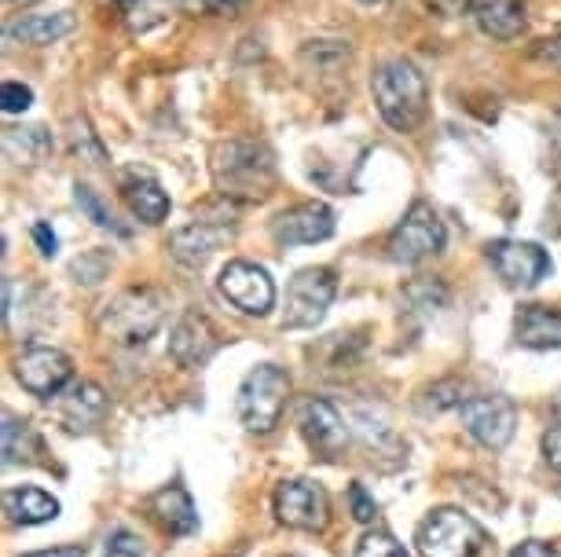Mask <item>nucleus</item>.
<instances>
[{"instance_id": "nucleus-1", "label": "nucleus", "mask_w": 561, "mask_h": 557, "mask_svg": "<svg viewBox=\"0 0 561 557\" xmlns=\"http://www.w3.org/2000/svg\"><path fill=\"white\" fill-rule=\"evenodd\" d=\"M209 170L225 202H264L275 187V158L261 140L217 143Z\"/></svg>"}, {"instance_id": "nucleus-2", "label": "nucleus", "mask_w": 561, "mask_h": 557, "mask_svg": "<svg viewBox=\"0 0 561 557\" xmlns=\"http://www.w3.org/2000/svg\"><path fill=\"white\" fill-rule=\"evenodd\" d=\"M370 92H375L378 114H382L389 129L415 132L422 118H426L430 89L422 70L411 59H386L370 78Z\"/></svg>"}, {"instance_id": "nucleus-3", "label": "nucleus", "mask_w": 561, "mask_h": 557, "mask_svg": "<svg viewBox=\"0 0 561 557\" xmlns=\"http://www.w3.org/2000/svg\"><path fill=\"white\" fill-rule=\"evenodd\" d=\"M165 293L154 287H133L122 290L100 309L96 327L118 345H144L154 338L158 327L165 323Z\"/></svg>"}, {"instance_id": "nucleus-4", "label": "nucleus", "mask_w": 561, "mask_h": 557, "mask_svg": "<svg viewBox=\"0 0 561 557\" xmlns=\"http://www.w3.org/2000/svg\"><path fill=\"white\" fill-rule=\"evenodd\" d=\"M290 396V378L283 367L275 363H261L242 378L239 396H236V411L239 422L247 426V433H272L283 418V407H287Z\"/></svg>"}, {"instance_id": "nucleus-5", "label": "nucleus", "mask_w": 561, "mask_h": 557, "mask_svg": "<svg viewBox=\"0 0 561 557\" xmlns=\"http://www.w3.org/2000/svg\"><path fill=\"white\" fill-rule=\"evenodd\" d=\"M415 543L422 557H478L489 543V532L470 513L440 507L419 524Z\"/></svg>"}, {"instance_id": "nucleus-6", "label": "nucleus", "mask_w": 561, "mask_h": 557, "mask_svg": "<svg viewBox=\"0 0 561 557\" xmlns=\"http://www.w3.org/2000/svg\"><path fill=\"white\" fill-rule=\"evenodd\" d=\"M337 279L331 268H301L287 287V309H283V330L316 327L331 309Z\"/></svg>"}, {"instance_id": "nucleus-7", "label": "nucleus", "mask_w": 561, "mask_h": 557, "mask_svg": "<svg viewBox=\"0 0 561 557\" xmlns=\"http://www.w3.org/2000/svg\"><path fill=\"white\" fill-rule=\"evenodd\" d=\"M444 250V220L430 202H415L389 235V257L397 265H419L426 257H437Z\"/></svg>"}, {"instance_id": "nucleus-8", "label": "nucleus", "mask_w": 561, "mask_h": 557, "mask_svg": "<svg viewBox=\"0 0 561 557\" xmlns=\"http://www.w3.org/2000/svg\"><path fill=\"white\" fill-rule=\"evenodd\" d=\"M275 518L287 529H298V532H323L331 524V499H327L323 485L316 480H305V477H294V480H283L275 488Z\"/></svg>"}, {"instance_id": "nucleus-9", "label": "nucleus", "mask_w": 561, "mask_h": 557, "mask_svg": "<svg viewBox=\"0 0 561 557\" xmlns=\"http://www.w3.org/2000/svg\"><path fill=\"white\" fill-rule=\"evenodd\" d=\"M459 415H462L466 433L489 451H503L517 433V407L514 401H506L500 393L470 396V401L459 407Z\"/></svg>"}, {"instance_id": "nucleus-10", "label": "nucleus", "mask_w": 561, "mask_h": 557, "mask_svg": "<svg viewBox=\"0 0 561 557\" xmlns=\"http://www.w3.org/2000/svg\"><path fill=\"white\" fill-rule=\"evenodd\" d=\"M217 290L228 304H236L242 315H268L275 309V282L261 265L250 260H228L217 276Z\"/></svg>"}, {"instance_id": "nucleus-11", "label": "nucleus", "mask_w": 561, "mask_h": 557, "mask_svg": "<svg viewBox=\"0 0 561 557\" xmlns=\"http://www.w3.org/2000/svg\"><path fill=\"white\" fill-rule=\"evenodd\" d=\"M489 260H492L495 276L514 290H528V287H536L539 279L550 276L547 250L536 243H522V239H500V243H489Z\"/></svg>"}, {"instance_id": "nucleus-12", "label": "nucleus", "mask_w": 561, "mask_h": 557, "mask_svg": "<svg viewBox=\"0 0 561 557\" xmlns=\"http://www.w3.org/2000/svg\"><path fill=\"white\" fill-rule=\"evenodd\" d=\"M15 378H19V385H23L26 393L41 396V401H51V396H59L62 388L70 385L73 363H70L67 352L48 349V345H34V349L19 352Z\"/></svg>"}, {"instance_id": "nucleus-13", "label": "nucleus", "mask_w": 561, "mask_h": 557, "mask_svg": "<svg viewBox=\"0 0 561 557\" xmlns=\"http://www.w3.org/2000/svg\"><path fill=\"white\" fill-rule=\"evenodd\" d=\"M298 426H301V437L309 440L323 459L342 455L348 444L342 411H337L331 401H323V396H305V401H298Z\"/></svg>"}, {"instance_id": "nucleus-14", "label": "nucleus", "mask_w": 561, "mask_h": 557, "mask_svg": "<svg viewBox=\"0 0 561 557\" xmlns=\"http://www.w3.org/2000/svg\"><path fill=\"white\" fill-rule=\"evenodd\" d=\"M334 235V213L323 202H301L272 220V239L279 246H312Z\"/></svg>"}, {"instance_id": "nucleus-15", "label": "nucleus", "mask_w": 561, "mask_h": 557, "mask_svg": "<svg viewBox=\"0 0 561 557\" xmlns=\"http://www.w3.org/2000/svg\"><path fill=\"white\" fill-rule=\"evenodd\" d=\"M231 231H236V220H203V217H195V224L173 231V239H169V254H173L180 265H187V268H203L206 260L228 243Z\"/></svg>"}, {"instance_id": "nucleus-16", "label": "nucleus", "mask_w": 561, "mask_h": 557, "mask_svg": "<svg viewBox=\"0 0 561 557\" xmlns=\"http://www.w3.org/2000/svg\"><path fill=\"white\" fill-rule=\"evenodd\" d=\"M217 349H220V334L203 312H187L173 327V334H169V356L180 367H187V371L206 367L217 356Z\"/></svg>"}, {"instance_id": "nucleus-17", "label": "nucleus", "mask_w": 561, "mask_h": 557, "mask_svg": "<svg viewBox=\"0 0 561 557\" xmlns=\"http://www.w3.org/2000/svg\"><path fill=\"white\" fill-rule=\"evenodd\" d=\"M147 513H151V521L169 535L198 532V510H195L192 496H187V488H180V485L158 488L154 496L147 499Z\"/></svg>"}, {"instance_id": "nucleus-18", "label": "nucleus", "mask_w": 561, "mask_h": 557, "mask_svg": "<svg viewBox=\"0 0 561 557\" xmlns=\"http://www.w3.org/2000/svg\"><path fill=\"white\" fill-rule=\"evenodd\" d=\"M514 338L525 349H561V312L547 304H522L514 315Z\"/></svg>"}, {"instance_id": "nucleus-19", "label": "nucleus", "mask_w": 561, "mask_h": 557, "mask_svg": "<svg viewBox=\"0 0 561 557\" xmlns=\"http://www.w3.org/2000/svg\"><path fill=\"white\" fill-rule=\"evenodd\" d=\"M103 415H107V396H103L100 385L78 382V385H70L67 393H59V418L73 433L103 422Z\"/></svg>"}, {"instance_id": "nucleus-20", "label": "nucleus", "mask_w": 561, "mask_h": 557, "mask_svg": "<svg viewBox=\"0 0 561 557\" xmlns=\"http://www.w3.org/2000/svg\"><path fill=\"white\" fill-rule=\"evenodd\" d=\"M122 198L144 224H162L169 217V195L151 173H122Z\"/></svg>"}, {"instance_id": "nucleus-21", "label": "nucleus", "mask_w": 561, "mask_h": 557, "mask_svg": "<svg viewBox=\"0 0 561 557\" xmlns=\"http://www.w3.org/2000/svg\"><path fill=\"white\" fill-rule=\"evenodd\" d=\"M473 19H478L481 34L514 40L525 30V4L522 0H473Z\"/></svg>"}, {"instance_id": "nucleus-22", "label": "nucleus", "mask_w": 561, "mask_h": 557, "mask_svg": "<svg viewBox=\"0 0 561 557\" xmlns=\"http://www.w3.org/2000/svg\"><path fill=\"white\" fill-rule=\"evenodd\" d=\"M78 19L73 12H56V15H30V19H19L4 30V40L8 45H51V40L73 34Z\"/></svg>"}, {"instance_id": "nucleus-23", "label": "nucleus", "mask_w": 561, "mask_h": 557, "mask_svg": "<svg viewBox=\"0 0 561 557\" xmlns=\"http://www.w3.org/2000/svg\"><path fill=\"white\" fill-rule=\"evenodd\" d=\"M4 513L12 524H48L59 518V502L41 488H8Z\"/></svg>"}, {"instance_id": "nucleus-24", "label": "nucleus", "mask_w": 561, "mask_h": 557, "mask_svg": "<svg viewBox=\"0 0 561 557\" xmlns=\"http://www.w3.org/2000/svg\"><path fill=\"white\" fill-rule=\"evenodd\" d=\"M173 15V0H114V19L129 34H151Z\"/></svg>"}, {"instance_id": "nucleus-25", "label": "nucleus", "mask_w": 561, "mask_h": 557, "mask_svg": "<svg viewBox=\"0 0 561 557\" xmlns=\"http://www.w3.org/2000/svg\"><path fill=\"white\" fill-rule=\"evenodd\" d=\"M34 455H45V440L37 437V429L26 418L4 415V462L19 466V462H37Z\"/></svg>"}, {"instance_id": "nucleus-26", "label": "nucleus", "mask_w": 561, "mask_h": 557, "mask_svg": "<svg viewBox=\"0 0 561 557\" xmlns=\"http://www.w3.org/2000/svg\"><path fill=\"white\" fill-rule=\"evenodd\" d=\"M4 151L19 165H37L51 151V136L41 125H23V129H4Z\"/></svg>"}, {"instance_id": "nucleus-27", "label": "nucleus", "mask_w": 561, "mask_h": 557, "mask_svg": "<svg viewBox=\"0 0 561 557\" xmlns=\"http://www.w3.org/2000/svg\"><path fill=\"white\" fill-rule=\"evenodd\" d=\"M73 198H78L81 213H89L92 220H96L100 228H107V231H118V235H125V228L118 224V220H114V213H111L107 206L100 202V195L92 192L89 184H78V187H73Z\"/></svg>"}, {"instance_id": "nucleus-28", "label": "nucleus", "mask_w": 561, "mask_h": 557, "mask_svg": "<svg viewBox=\"0 0 561 557\" xmlns=\"http://www.w3.org/2000/svg\"><path fill=\"white\" fill-rule=\"evenodd\" d=\"M353 557H408V550L389 532H370V535L359 539Z\"/></svg>"}, {"instance_id": "nucleus-29", "label": "nucleus", "mask_w": 561, "mask_h": 557, "mask_svg": "<svg viewBox=\"0 0 561 557\" xmlns=\"http://www.w3.org/2000/svg\"><path fill=\"white\" fill-rule=\"evenodd\" d=\"M30 103H34V92L26 85H19V81H4L0 85V107H4V114H23L30 111Z\"/></svg>"}, {"instance_id": "nucleus-30", "label": "nucleus", "mask_w": 561, "mask_h": 557, "mask_svg": "<svg viewBox=\"0 0 561 557\" xmlns=\"http://www.w3.org/2000/svg\"><path fill=\"white\" fill-rule=\"evenodd\" d=\"M107 257H103V254H89V257H78V260H73V276H81L78 282H89V287H92V282H100L103 276H107Z\"/></svg>"}, {"instance_id": "nucleus-31", "label": "nucleus", "mask_w": 561, "mask_h": 557, "mask_svg": "<svg viewBox=\"0 0 561 557\" xmlns=\"http://www.w3.org/2000/svg\"><path fill=\"white\" fill-rule=\"evenodd\" d=\"M107 557H144V543L129 529H118L107 539Z\"/></svg>"}, {"instance_id": "nucleus-32", "label": "nucleus", "mask_w": 561, "mask_h": 557, "mask_svg": "<svg viewBox=\"0 0 561 557\" xmlns=\"http://www.w3.org/2000/svg\"><path fill=\"white\" fill-rule=\"evenodd\" d=\"M348 507H353V518H356L359 524H370V521H375V513H378L375 499L367 496V488H364V485H353V488H348Z\"/></svg>"}, {"instance_id": "nucleus-33", "label": "nucleus", "mask_w": 561, "mask_h": 557, "mask_svg": "<svg viewBox=\"0 0 561 557\" xmlns=\"http://www.w3.org/2000/svg\"><path fill=\"white\" fill-rule=\"evenodd\" d=\"M187 15H220V12H231L236 0H180Z\"/></svg>"}, {"instance_id": "nucleus-34", "label": "nucleus", "mask_w": 561, "mask_h": 557, "mask_svg": "<svg viewBox=\"0 0 561 557\" xmlns=\"http://www.w3.org/2000/svg\"><path fill=\"white\" fill-rule=\"evenodd\" d=\"M433 15H444V19H455L462 12H473V0H422Z\"/></svg>"}, {"instance_id": "nucleus-35", "label": "nucleus", "mask_w": 561, "mask_h": 557, "mask_svg": "<svg viewBox=\"0 0 561 557\" xmlns=\"http://www.w3.org/2000/svg\"><path fill=\"white\" fill-rule=\"evenodd\" d=\"M511 557H561L558 554V546H550V543H539V539H525V543H517Z\"/></svg>"}, {"instance_id": "nucleus-36", "label": "nucleus", "mask_w": 561, "mask_h": 557, "mask_svg": "<svg viewBox=\"0 0 561 557\" xmlns=\"http://www.w3.org/2000/svg\"><path fill=\"white\" fill-rule=\"evenodd\" d=\"M34 243H37V250L45 257H56L59 254V239H56V231H51L48 224H34Z\"/></svg>"}, {"instance_id": "nucleus-37", "label": "nucleus", "mask_w": 561, "mask_h": 557, "mask_svg": "<svg viewBox=\"0 0 561 557\" xmlns=\"http://www.w3.org/2000/svg\"><path fill=\"white\" fill-rule=\"evenodd\" d=\"M543 455H547L550 466L561 473V426L547 429V433H543Z\"/></svg>"}, {"instance_id": "nucleus-38", "label": "nucleus", "mask_w": 561, "mask_h": 557, "mask_svg": "<svg viewBox=\"0 0 561 557\" xmlns=\"http://www.w3.org/2000/svg\"><path fill=\"white\" fill-rule=\"evenodd\" d=\"M536 59L539 62H550V67L561 70V37H547L536 45Z\"/></svg>"}, {"instance_id": "nucleus-39", "label": "nucleus", "mask_w": 561, "mask_h": 557, "mask_svg": "<svg viewBox=\"0 0 561 557\" xmlns=\"http://www.w3.org/2000/svg\"><path fill=\"white\" fill-rule=\"evenodd\" d=\"M23 557H84V546H56V550H34Z\"/></svg>"}, {"instance_id": "nucleus-40", "label": "nucleus", "mask_w": 561, "mask_h": 557, "mask_svg": "<svg viewBox=\"0 0 561 557\" xmlns=\"http://www.w3.org/2000/svg\"><path fill=\"white\" fill-rule=\"evenodd\" d=\"M12 8H30V4H37V0H8Z\"/></svg>"}, {"instance_id": "nucleus-41", "label": "nucleus", "mask_w": 561, "mask_h": 557, "mask_svg": "<svg viewBox=\"0 0 561 557\" xmlns=\"http://www.w3.org/2000/svg\"><path fill=\"white\" fill-rule=\"evenodd\" d=\"M554 418H558V422H561V396H558V401H554Z\"/></svg>"}, {"instance_id": "nucleus-42", "label": "nucleus", "mask_w": 561, "mask_h": 557, "mask_svg": "<svg viewBox=\"0 0 561 557\" xmlns=\"http://www.w3.org/2000/svg\"><path fill=\"white\" fill-rule=\"evenodd\" d=\"M359 4H386V0H359Z\"/></svg>"}, {"instance_id": "nucleus-43", "label": "nucleus", "mask_w": 561, "mask_h": 557, "mask_svg": "<svg viewBox=\"0 0 561 557\" xmlns=\"http://www.w3.org/2000/svg\"><path fill=\"white\" fill-rule=\"evenodd\" d=\"M283 557H294V554H283Z\"/></svg>"}]
</instances>
